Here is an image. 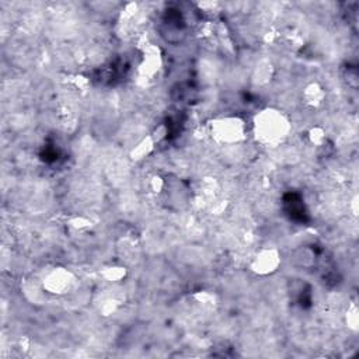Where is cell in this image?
I'll list each match as a JSON object with an SVG mask.
<instances>
[{
	"label": "cell",
	"instance_id": "cell-1",
	"mask_svg": "<svg viewBox=\"0 0 359 359\" xmlns=\"http://www.w3.org/2000/svg\"><path fill=\"white\" fill-rule=\"evenodd\" d=\"M257 136L262 142H275L280 140L287 129V122L285 121L283 115L278 111H264L259 115V121L257 119Z\"/></svg>",
	"mask_w": 359,
	"mask_h": 359
}]
</instances>
